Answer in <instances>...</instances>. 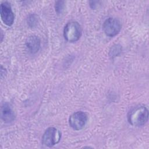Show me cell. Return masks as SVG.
<instances>
[{
	"label": "cell",
	"mask_w": 149,
	"mask_h": 149,
	"mask_svg": "<svg viewBox=\"0 0 149 149\" xmlns=\"http://www.w3.org/2000/svg\"><path fill=\"white\" fill-rule=\"evenodd\" d=\"M148 118V109L143 105H139L133 108L127 115L128 122L133 126H141L145 125Z\"/></svg>",
	"instance_id": "cell-1"
},
{
	"label": "cell",
	"mask_w": 149,
	"mask_h": 149,
	"mask_svg": "<svg viewBox=\"0 0 149 149\" xmlns=\"http://www.w3.org/2000/svg\"><path fill=\"white\" fill-rule=\"evenodd\" d=\"M81 34V28L79 23L70 22L68 23L64 27L63 36L65 39L70 42L77 41Z\"/></svg>",
	"instance_id": "cell-2"
},
{
	"label": "cell",
	"mask_w": 149,
	"mask_h": 149,
	"mask_svg": "<svg viewBox=\"0 0 149 149\" xmlns=\"http://www.w3.org/2000/svg\"><path fill=\"white\" fill-rule=\"evenodd\" d=\"M61 138V133L55 127H48L42 137V143L45 146L51 147L58 143Z\"/></svg>",
	"instance_id": "cell-3"
},
{
	"label": "cell",
	"mask_w": 149,
	"mask_h": 149,
	"mask_svg": "<svg viewBox=\"0 0 149 149\" xmlns=\"http://www.w3.org/2000/svg\"><path fill=\"white\" fill-rule=\"evenodd\" d=\"M121 27V23L118 19L110 17L104 22L102 29L107 36L113 37L119 33Z\"/></svg>",
	"instance_id": "cell-4"
},
{
	"label": "cell",
	"mask_w": 149,
	"mask_h": 149,
	"mask_svg": "<svg viewBox=\"0 0 149 149\" xmlns=\"http://www.w3.org/2000/svg\"><path fill=\"white\" fill-rule=\"evenodd\" d=\"M87 120V115L82 111H77L69 117V123L70 126L74 130H79L84 127Z\"/></svg>",
	"instance_id": "cell-5"
},
{
	"label": "cell",
	"mask_w": 149,
	"mask_h": 149,
	"mask_svg": "<svg viewBox=\"0 0 149 149\" xmlns=\"http://www.w3.org/2000/svg\"><path fill=\"white\" fill-rule=\"evenodd\" d=\"M0 13L2 20L6 25L10 26L13 23L14 14L9 3L5 2L1 3Z\"/></svg>",
	"instance_id": "cell-6"
},
{
	"label": "cell",
	"mask_w": 149,
	"mask_h": 149,
	"mask_svg": "<svg viewBox=\"0 0 149 149\" xmlns=\"http://www.w3.org/2000/svg\"><path fill=\"white\" fill-rule=\"evenodd\" d=\"M1 117L6 123L12 122L15 118V115L10 105L7 103H4L1 107Z\"/></svg>",
	"instance_id": "cell-7"
},
{
	"label": "cell",
	"mask_w": 149,
	"mask_h": 149,
	"mask_svg": "<svg viewBox=\"0 0 149 149\" xmlns=\"http://www.w3.org/2000/svg\"><path fill=\"white\" fill-rule=\"evenodd\" d=\"M26 44L29 51L32 54H35L40 48V40L36 36H31L27 38Z\"/></svg>",
	"instance_id": "cell-8"
},
{
	"label": "cell",
	"mask_w": 149,
	"mask_h": 149,
	"mask_svg": "<svg viewBox=\"0 0 149 149\" xmlns=\"http://www.w3.org/2000/svg\"><path fill=\"white\" fill-rule=\"evenodd\" d=\"M120 47H116H116H114L112 49V51H110V52H111V55L113 56H115L116 55H118V52H120Z\"/></svg>",
	"instance_id": "cell-9"
},
{
	"label": "cell",
	"mask_w": 149,
	"mask_h": 149,
	"mask_svg": "<svg viewBox=\"0 0 149 149\" xmlns=\"http://www.w3.org/2000/svg\"><path fill=\"white\" fill-rule=\"evenodd\" d=\"M59 4H58V3L56 2V5L55 6V9L56 10V11H59L61 12V10L62 9V3H63V2H61V1H59L58 2Z\"/></svg>",
	"instance_id": "cell-10"
}]
</instances>
